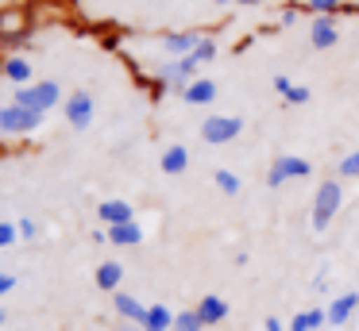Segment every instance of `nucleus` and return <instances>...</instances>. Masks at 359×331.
I'll return each mask as SVG.
<instances>
[{
  "label": "nucleus",
  "mask_w": 359,
  "mask_h": 331,
  "mask_svg": "<svg viewBox=\"0 0 359 331\" xmlns=\"http://www.w3.org/2000/svg\"><path fill=\"white\" fill-rule=\"evenodd\" d=\"M197 316H201L205 323H220L228 316V300L224 297H212V293H209V297L197 300Z\"/></svg>",
  "instance_id": "nucleus-9"
},
{
  "label": "nucleus",
  "mask_w": 359,
  "mask_h": 331,
  "mask_svg": "<svg viewBox=\"0 0 359 331\" xmlns=\"http://www.w3.org/2000/svg\"><path fill=\"white\" fill-rule=\"evenodd\" d=\"M4 73H8L12 81H27V77H32V66H27L24 58H8L4 62Z\"/></svg>",
  "instance_id": "nucleus-20"
},
{
  "label": "nucleus",
  "mask_w": 359,
  "mask_h": 331,
  "mask_svg": "<svg viewBox=\"0 0 359 331\" xmlns=\"http://www.w3.org/2000/svg\"><path fill=\"white\" fill-rule=\"evenodd\" d=\"M290 331H309V316H305V312H297L294 320H290Z\"/></svg>",
  "instance_id": "nucleus-27"
},
{
  "label": "nucleus",
  "mask_w": 359,
  "mask_h": 331,
  "mask_svg": "<svg viewBox=\"0 0 359 331\" xmlns=\"http://www.w3.org/2000/svg\"><path fill=\"white\" fill-rule=\"evenodd\" d=\"M112 304H116V312L124 316V320H135L143 328V320H147V304H140V300L128 297V293H116V300H112Z\"/></svg>",
  "instance_id": "nucleus-11"
},
{
  "label": "nucleus",
  "mask_w": 359,
  "mask_h": 331,
  "mask_svg": "<svg viewBox=\"0 0 359 331\" xmlns=\"http://www.w3.org/2000/svg\"><path fill=\"white\" fill-rule=\"evenodd\" d=\"M309 38H313V46H320V50H328V46L336 43V23L332 20H313V31H309Z\"/></svg>",
  "instance_id": "nucleus-13"
},
{
  "label": "nucleus",
  "mask_w": 359,
  "mask_h": 331,
  "mask_svg": "<svg viewBox=\"0 0 359 331\" xmlns=\"http://www.w3.org/2000/svg\"><path fill=\"white\" fill-rule=\"evenodd\" d=\"M197 43H201V38H197L194 31H186V35H166V54H182V58H189V54L197 50Z\"/></svg>",
  "instance_id": "nucleus-16"
},
{
  "label": "nucleus",
  "mask_w": 359,
  "mask_h": 331,
  "mask_svg": "<svg viewBox=\"0 0 359 331\" xmlns=\"http://www.w3.org/2000/svg\"><path fill=\"white\" fill-rule=\"evenodd\" d=\"M66 120H70L78 131H86L89 123H93V97H89L86 89H78L70 100H66Z\"/></svg>",
  "instance_id": "nucleus-6"
},
{
  "label": "nucleus",
  "mask_w": 359,
  "mask_h": 331,
  "mask_svg": "<svg viewBox=\"0 0 359 331\" xmlns=\"http://www.w3.org/2000/svg\"><path fill=\"white\" fill-rule=\"evenodd\" d=\"M97 212H101L104 227H116V223H132L135 220V212H132V204H128V200H104Z\"/></svg>",
  "instance_id": "nucleus-7"
},
{
  "label": "nucleus",
  "mask_w": 359,
  "mask_h": 331,
  "mask_svg": "<svg viewBox=\"0 0 359 331\" xmlns=\"http://www.w3.org/2000/svg\"><path fill=\"white\" fill-rule=\"evenodd\" d=\"M355 304H359V293H340V297L328 304V323H348L351 320V312H355Z\"/></svg>",
  "instance_id": "nucleus-8"
},
{
  "label": "nucleus",
  "mask_w": 359,
  "mask_h": 331,
  "mask_svg": "<svg viewBox=\"0 0 359 331\" xmlns=\"http://www.w3.org/2000/svg\"><path fill=\"white\" fill-rule=\"evenodd\" d=\"M286 100H294V104H305V100H309V89H302V85H294V89L286 92Z\"/></svg>",
  "instance_id": "nucleus-25"
},
{
  "label": "nucleus",
  "mask_w": 359,
  "mask_h": 331,
  "mask_svg": "<svg viewBox=\"0 0 359 331\" xmlns=\"http://www.w3.org/2000/svg\"><path fill=\"white\" fill-rule=\"evenodd\" d=\"M212 54H217V43H212V38H201V43H197V50L189 54V58H194V62H209Z\"/></svg>",
  "instance_id": "nucleus-22"
},
{
  "label": "nucleus",
  "mask_w": 359,
  "mask_h": 331,
  "mask_svg": "<svg viewBox=\"0 0 359 331\" xmlns=\"http://www.w3.org/2000/svg\"><path fill=\"white\" fill-rule=\"evenodd\" d=\"M240 4H255V0H240Z\"/></svg>",
  "instance_id": "nucleus-33"
},
{
  "label": "nucleus",
  "mask_w": 359,
  "mask_h": 331,
  "mask_svg": "<svg viewBox=\"0 0 359 331\" xmlns=\"http://www.w3.org/2000/svg\"><path fill=\"white\" fill-rule=\"evenodd\" d=\"M263 331H282V320H274V316H271V320L263 323Z\"/></svg>",
  "instance_id": "nucleus-31"
},
{
  "label": "nucleus",
  "mask_w": 359,
  "mask_h": 331,
  "mask_svg": "<svg viewBox=\"0 0 359 331\" xmlns=\"http://www.w3.org/2000/svg\"><path fill=\"white\" fill-rule=\"evenodd\" d=\"M274 89H278V92H282V97H286V92H290V89H294V85H290V77H274Z\"/></svg>",
  "instance_id": "nucleus-30"
},
{
  "label": "nucleus",
  "mask_w": 359,
  "mask_h": 331,
  "mask_svg": "<svg viewBox=\"0 0 359 331\" xmlns=\"http://www.w3.org/2000/svg\"><path fill=\"white\" fill-rule=\"evenodd\" d=\"M43 120V112H32L24 104H8L0 108V131H8V135H24V131H35Z\"/></svg>",
  "instance_id": "nucleus-3"
},
{
  "label": "nucleus",
  "mask_w": 359,
  "mask_h": 331,
  "mask_svg": "<svg viewBox=\"0 0 359 331\" xmlns=\"http://www.w3.org/2000/svg\"><path fill=\"white\" fill-rule=\"evenodd\" d=\"M189 166V150L186 146H166L163 154V174H182Z\"/></svg>",
  "instance_id": "nucleus-17"
},
{
  "label": "nucleus",
  "mask_w": 359,
  "mask_h": 331,
  "mask_svg": "<svg viewBox=\"0 0 359 331\" xmlns=\"http://www.w3.org/2000/svg\"><path fill=\"white\" fill-rule=\"evenodd\" d=\"M309 169L313 166L305 158H297V154H282V158L271 166V174H266V185H274V189H278L282 181H290V177H309Z\"/></svg>",
  "instance_id": "nucleus-5"
},
{
  "label": "nucleus",
  "mask_w": 359,
  "mask_h": 331,
  "mask_svg": "<svg viewBox=\"0 0 359 331\" xmlns=\"http://www.w3.org/2000/svg\"><path fill=\"white\" fill-rule=\"evenodd\" d=\"M309 8H313V12H332L336 0H309Z\"/></svg>",
  "instance_id": "nucleus-29"
},
{
  "label": "nucleus",
  "mask_w": 359,
  "mask_h": 331,
  "mask_svg": "<svg viewBox=\"0 0 359 331\" xmlns=\"http://www.w3.org/2000/svg\"><path fill=\"white\" fill-rule=\"evenodd\" d=\"M340 200H344L340 181H320L317 197H313V227L325 231L328 223H332V216L340 212Z\"/></svg>",
  "instance_id": "nucleus-1"
},
{
  "label": "nucleus",
  "mask_w": 359,
  "mask_h": 331,
  "mask_svg": "<svg viewBox=\"0 0 359 331\" xmlns=\"http://www.w3.org/2000/svg\"><path fill=\"white\" fill-rule=\"evenodd\" d=\"M205 328V320L197 316V308L194 312H178L174 316V331H201Z\"/></svg>",
  "instance_id": "nucleus-19"
},
{
  "label": "nucleus",
  "mask_w": 359,
  "mask_h": 331,
  "mask_svg": "<svg viewBox=\"0 0 359 331\" xmlns=\"http://www.w3.org/2000/svg\"><path fill=\"white\" fill-rule=\"evenodd\" d=\"M58 85L55 81H43V85H32V89H20L16 92V104H24V108H32V112H47V108H55L58 104Z\"/></svg>",
  "instance_id": "nucleus-4"
},
{
  "label": "nucleus",
  "mask_w": 359,
  "mask_h": 331,
  "mask_svg": "<svg viewBox=\"0 0 359 331\" xmlns=\"http://www.w3.org/2000/svg\"><path fill=\"white\" fill-rule=\"evenodd\" d=\"M194 66H197L194 58H182V62H170V66L163 69V81H182V77H189V73H194Z\"/></svg>",
  "instance_id": "nucleus-18"
},
{
  "label": "nucleus",
  "mask_w": 359,
  "mask_h": 331,
  "mask_svg": "<svg viewBox=\"0 0 359 331\" xmlns=\"http://www.w3.org/2000/svg\"><path fill=\"white\" fill-rule=\"evenodd\" d=\"M109 243H116V246H135V243H143V231H140V223H116V227H109Z\"/></svg>",
  "instance_id": "nucleus-12"
},
{
  "label": "nucleus",
  "mask_w": 359,
  "mask_h": 331,
  "mask_svg": "<svg viewBox=\"0 0 359 331\" xmlns=\"http://www.w3.org/2000/svg\"><path fill=\"white\" fill-rule=\"evenodd\" d=\"M217 4H224V0H217Z\"/></svg>",
  "instance_id": "nucleus-34"
},
{
  "label": "nucleus",
  "mask_w": 359,
  "mask_h": 331,
  "mask_svg": "<svg viewBox=\"0 0 359 331\" xmlns=\"http://www.w3.org/2000/svg\"><path fill=\"white\" fill-rule=\"evenodd\" d=\"M120 277H124V269H120V262H104V266H97V289H104V293H116Z\"/></svg>",
  "instance_id": "nucleus-14"
},
{
  "label": "nucleus",
  "mask_w": 359,
  "mask_h": 331,
  "mask_svg": "<svg viewBox=\"0 0 359 331\" xmlns=\"http://www.w3.org/2000/svg\"><path fill=\"white\" fill-rule=\"evenodd\" d=\"M4 320H8V316H4V308H0V328H4Z\"/></svg>",
  "instance_id": "nucleus-32"
},
{
  "label": "nucleus",
  "mask_w": 359,
  "mask_h": 331,
  "mask_svg": "<svg viewBox=\"0 0 359 331\" xmlns=\"http://www.w3.org/2000/svg\"><path fill=\"white\" fill-rule=\"evenodd\" d=\"M174 328V312L166 304H147V320H143V331H170Z\"/></svg>",
  "instance_id": "nucleus-10"
},
{
  "label": "nucleus",
  "mask_w": 359,
  "mask_h": 331,
  "mask_svg": "<svg viewBox=\"0 0 359 331\" xmlns=\"http://www.w3.org/2000/svg\"><path fill=\"white\" fill-rule=\"evenodd\" d=\"M340 174H344V177H359V150H351L348 158L340 162Z\"/></svg>",
  "instance_id": "nucleus-24"
},
{
  "label": "nucleus",
  "mask_w": 359,
  "mask_h": 331,
  "mask_svg": "<svg viewBox=\"0 0 359 331\" xmlns=\"http://www.w3.org/2000/svg\"><path fill=\"white\" fill-rule=\"evenodd\" d=\"M212 181H217V189L228 192V197H232V192H240V177L228 174V169H217V177H212Z\"/></svg>",
  "instance_id": "nucleus-21"
},
{
  "label": "nucleus",
  "mask_w": 359,
  "mask_h": 331,
  "mask_svg": "<svg viewBox=\"0 0 359 331\" xmlns=\"http://www.w3.org/2000/svg\"><path fill=\"white\" fill-rule=\"evenodd\" d=\"M16 239H20V227H16V223H4V220H0V251H4V246H12Z\"/></svg>",
  "instance_id": "nucleus-23"
},
{
  "label": "nucleus",
  "mask_w": 359,
  "mask_h": 331,
  "mask_svg": "<svg viewBox=\"0 0 359 331\" xmlns=\"http://www.w3.org/2000/svg\"><path fill=\"white\" fill-rule=\"evenodd\" d=\"M240 131H243V120H240V115H209V120L201 123V139H205V143H212V146L232 143Z\"/></svg>",
  "instance_id": "nucleus-2"
},
{
  "label": "nucleus",
  "mask_w": 359,
  "mask_h": 331,
  "mask_svg": "<svg viewBox=\"0 0 359 331\" xmlns=\"http://www.w3.org/2000/svg\"><path fill=\"white\" fill-rule=\"evenodd\" d=\"M16 227H20V239H35V220H27V216H24Z\"/></svg>",
  "instance_id": "nucleus-26"
},
{
  "label": "nucleus",
  "mask_w": 359,
  "mask_h": 331,
  "mask_svg": "<svg viewBox=\"0 0 359 331\" xmlns=\"http://www.w3.org/2000/svg\"><path fill=\"white\" fill-rule=\"evenodd\" d=\"M182 97H186L189 104H209V100L217 97V85L212 81H189L186 89H182Z\"/></svg>",
  "instance_id": "nucleus-15"
},
{
  "label": "nucleus",
  "mask_w": 359,
  "mask_h": 331,
  "mask_svg": "<svg viewBox=\"0 0 359 331\" xmlns=\"http://www.w3.org/2000/svg\"><path fill=\"white\" fill-rule=\"evenodd\" d=\"M16 289V274H0V297Z\"/></svg>",
  "instance_id": "nucleus-28"
}]
</instances>
